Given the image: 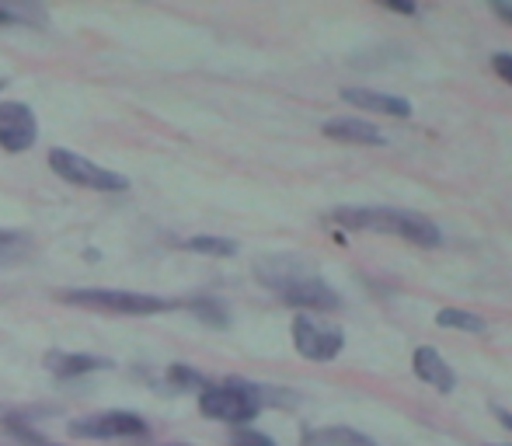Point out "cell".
I'll use <instances>...</instances> for the list:
<instances>
[{"mask_svg":"<svg viewBox=\"0 0 512 446\" xmlns=\"http://www.w3.org/2000/svg\"><path fill=\"white\" fill-rule=\"evenodd\" d=\"M492 67H495V74H499L502 81L512 84V53H495L492 56Z\"/></svg>","mask_w":512,"mask_h":446,"instance_id":"d6986e66","label":"cell"},{"mask_svg":"<svg viewBox=\"0 0 512 446\" xmlns=\"http://www.w3.org/2000/svg\"><path fill=\"white\" fill-rule=\"evenodd\" d=\"M391 11H398V14H415V4H387Z\"/></svg>","mask_w":512,"mask_h":446,"instance_id":"7402d4cb","label":"cell"},{"mask_svg":"<svg viewBox=\"0 0 512 446\" xmlns=\"http://www.w3.org/2000/svg\"><path fill=\"white\" fill-rule=\"evenodd\" d=\"M0 88H4V81H0Z\"/></svg>","mask_w":512,"mask_h":446,"instance_id":"484cf974","label":"cell"},{"mask_svg":"<svg viewBox=\"0 0 512 446\" xmlns=\"http://www.w3.org/2000/svg\"><path fill=\"white\" fill-rule=\"evenodd\" d=\"M175 384H189V387H199L203 384V377L199 373H192V370H185V366H171V373H168Z\"/></svg>","mask_w":512,"mask_h":446,"instance_id":"ffe728a7","label":"cell"},{"mask_svg":"<svg viewBox=\"0 0 512 446\" xmlns=\"http://www.w3.org/2000/svg\"><path fill=\"white\" fill-rule=\"evenodd\" d=\"M199 408H203L206 419L216 422H248L258 415L262 408V394L248 384H220V387H206L199 394Z\"/></svg>","mask_w":512,"mask_h":446,"instance_id":"3957f363","label":"cell"},{"mask_svg":"<svg viewBox=\"0 0 512 446\" xmlns=\"http://www.w3.org/2000/svg\"><path fill=\"white\" fill-rule=\"evenodd\" d=\"M108 359H95V356H70V352H53L49 356V370L60 373V377H81V373L91 370H105Z\"/></svg>","mask_w":512,"mask_h":446,"instance_id":"4fadbf2b","label":"cell"},{"mask_svg":"<svg viewBox=\"0 0 512 446\" xmlns=\"http://www.w3.org/2000/svg\"><path fill=\"white\" fill-rule=\"evenodd\" d=\"M175 446H185V443H175Z\"/></svg>","mask_w":512,"mask_h":446,"instance_id":"d4e9b609","label":"cell"},{"mask_svg":"<svg viewBox=\"0 0 512 446\" xmlns=\"http://www.w3.org/2000/svg\"><path fill=\"white\" fill-rule=\"evenodd\" d=\"M32 241L25 234H14V230H0V269H11V265L25 262Z\"/></svg>","mask_w":512,"mask_h":446,"instance_id":"5bb4252c","label":"cell"},{"mask_svg":"<svg viewBox=\"0 0 512 446\" xmlns=\"http://www.w3.org/2000/svg\"><path fill=\"white\" fill-rule=\"evenodd\" d=\"M35 136H39V122H35V112L28 105H0V147L11 150V154H21V150L35 147Z\"/></svg>","mask_w":512,"mask_h":446,"instance_id":"ba28073f","label":"cell"},{"mask_svg":"<svg viewBox=\"0 0 512 446\" xmlns=\"http://www.w3.org/2000/svg\"><path fill=\"white\" fill-rule=\"evenodd\" d=\"M321 133L328 136V140H338V143H363V147H384L387 136L380 133L373 122L366 119H352V115H345V119H331L321 126Z\"/></svg>","mask_w":512,"mask_h":446,"instance_id":"9c48e42d","label":"cell"},{"mask_svg":"<svg viewBox=\"0 0 512 446\" xmlns=\"http://www.w3.org/2000/svg\"><path fill=\"white\" fill-rule=\"evenodd\" d=\"M293 345L304 359L314 363H328L342 352V328L324 325V321L310 318V314H297L293 321Z\"/></svg>","mask_w":512,"mask_h":446,"instance_id":"8992f818","label":"cell"},{"mask_svg":"<svg viewBox=\"0 0 512 446\" xmlns=\"http://www.w3.org/2000/svg\"><path fill=\"white\" fill-rule=\"evenodd\" d=\"M495 14H499V18H506L512 25V7L509 4H495Z\"/></svg>","mask_w":512,"mask_h":446,"instance_id":"44dd1931","label":"cell"},{"mask_svg":"<svg viewBox=\"0 0 512 446\" xmlns=\"http://www.w3.org/2000/svg\"><path fill=\"white\" fill-rule=\"evenodd\" d=\"M147 422L133 412H98L70 422V436H88V440H115V436H143Z\"/></svg>","mask_w":512,"mask_h":446,"instance_id":"52a82bcc","label":"cell"},{"mask_svg":"<svg viewBox=\"0 0 512 446\" xmlns=\"http://www.w3.org/2000/svg\"><path fill=\"white\" fill-rule=\"evenodd\" d=\"M436 325H439V328H460V332H471V335H481V332H485V321H481L478 314L457 311V307H446V311H439Z\"/></svg>","mask_w":512,"mask_h":446,"instance_id":"9a60e30c","label":"cell"},{"mask_svg":"<svg viewBox=\"0 0 512 446\" xmlns=\"http://www.w3.org/2000/svg\"><path fill=\"white\" fill-rule=\"evenodd\" d=\"M342 102L356 105V109H363V112L394 115V119H405V115H411V105L405 102V98L380 95V91H366V88H345L342 91Z\"/></svg>","mask_w":512,"mask_h":446,"instance_id":"8fae6325","label":"cell"},{"mask_svg":"<svg viewBox=\"0 0 512 446\" xmlns=\"http://www.w3.org/2000/svg\"><path fill=\"white\" fill-rule=\"evenodd\" d=\"M192 311H196L203 321H209V325H216V328L227 325V311H223L220 304H213V300H199V304H192Z\"/></svg>","mask_w":512,"mask_h":446,"instance_id":"e0dca14e","label":"cell"},{"mask_svg":"<svg viewBox=\"0 0 512 446\" xmlns=\"http://www.w3.org/2000/svg\"><path fill=\"white\" fill-rule=\"evenodd\" d=\"M258 276L290 307H304V311H338L342 307L338 293L293 258H265L258 262Z\"/></svg>","mask_w":512,"mask_h":446,"instance_id":"6da1fadb","label":"cell"},{"mask_svg":"<svg viewBox=\"0 0 512 446\" xmlns=\"http://www.w3.org/2000/svg\"><path fill=\"white\" fill-rule=\"evenodd\" d=\"M49 168L56 171L60 178L74 185H84V189H95V192H126L129 182L115 171L102 168V164L88 161V157H77L70 150H49Z\"/></svg>","mask_w":512,"mask_h":446,"instance_id":"5b68a950","label":"cell"},{"mask_svg":"<svg viewBox=\"0 0 512 446\" xmlns=\"http://www.w3.org/2000/svg\"><path fill=\"white\" fill-rule=\"evenodd\" d=\"M234 446H276L265 433H255V429H241V433H234Z\"/></svg>","mask_w":512,"mask_h":446,"instance_id":"ac0fdd59","label":"cell"},{"mask_svg":"<svg viewBox=\"0 0 512 446\" xmlns=\"http://www.w3.org/2000/svg\"><path fill=\"white\" fill-rule=\"evenodd\" d=\"M495 415H499V422L506 429H512V412H502V408H495Z\"/></svg>","mask_w":512,"mask_h":446,"instance_id":"603a6c76","label":"cell"},{"mask_svg":"<svg viewBox=\"0 0 512 446\" xmlns=\"http://www.w3.org/2000/svg\"><path fill=\"white\" fill-rule=\"evenodd\" d=\"M304 446H377L370 436L356 433V429L345 426H328V429H314L304 436Z\"/></svg>","mask_w":512,"mask_h":446,"instance_id":"7c38bea8","label":"cell"},{"mask_svg":"<svg viewBox=\"0 0 512 446\" xmlns=\"http://www.w3.org/2000/svg\"><path fill=\"white\" fill-rule=\"evenodd\" d=\"M335 220L349 230L394 234V237H401V241L418 244V248H436V244L443 241L436 223L429 217H422V213H408V210H363V206L349 210V206H342V210H335Z\"/></svg>","mask_w":512,"mask_h":446,"instance_id":"7a4b0ae2","label":"cell"},{"mask_svg":"<svg viewBox=\"0 0 512 446\" xmlns=\"http://www.w3.org/2000/svg\"><path fill=\"white\" fill-rule=\"evenodd\" d=\"M192 251H203V255H216V258H227L237 251L234 241H223V237H192L189 241Z\"/></svg>","mask_w":512,"mask_h":446,"instance_id":"2e32d148","label":"cell"},{"mask_svg":"<svg viewBox=\"0 0 512 446\" xmlns=\"http://www.w3.org/2000/svg\"><path fill=\"white\" fill-rule=\"evenodd\" d=\"M63 300L74 307H91V311H108V314H161V311H168V300L147 297V293H126V290H67Z\"/></svg>","mask_w":512,"mask_h":446,"instance_id":"277c9868","label":"cell"},{"mask_svg":"<svg viewBox=\"0 0 512 446\" xmlns=\"http://www.w3.org/2000/svg\"><path fill=\"white\" fill-rule=\"evenodd\" d=\"M11 21H14V14L7 11V7H0V25H11Z\"/></svg>","mask_w":512,"mask_h":446,"instance_id":"cb8c5ba5","label":"cell"},{"mask_svg":"<svg viewBox=\"0 0 512 446\" xmlns=\"http://www.w3.org/2000/svg\"><path fill=\"white\" fill-rule=\"evenodd\" d=\"M415 373H418V380H425V384L436 387V391H443V394H450L453 387H457V373L450 370V363H446L432 345L415 349Z\"/></svg>","mask_w":512,"mask_h":446,"instance_id":"30bf717a","label":"cell"}]
</instances>
